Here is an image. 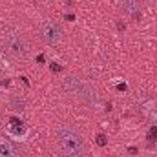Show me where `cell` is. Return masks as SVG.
Wrapping results in <instances>:
<instances>
[{
    "label": "cell",
    "instance_id": "obj_1",
    "mask_svg": "<svg viewBox=\"0 0 157 157\" xmlns=\"http://www.w3.org/2000/svg\"><path fill=\"white\" fill-rule=\"evenodd\" d=\"M55 141L59 150L66 157H84L86 155V146L80 137V133L75 132L70 126H59L55 133Z\"/></svg>",
    "mask_w": 157,
    "mask_h": 157
},
{
    "label": "cell",
    "instance_id": "obj_2",
    "mask_svg": "<svg viewBox=\"0 0 157 157\" xmlns=\"http://www.w3.org/2000/svg\"><path fill=\"white\" fill-rule=\"evenodd\" d=\"M2 44H4L6 53H9L11 57H15L18 60H24L29 55V44H28L26 37L22 35V31H18V29L6 31L2 37Z\"/></svg>",
    "mask_w": 157,
    "mask_h": 157
},
{
    "label": "cell",
    "instance_id": "obj_3",
    "mask_svg": "<svg viewBox=\"0 0 157 157\" xmlns=\"http://www.w3.org/2000/svg\"><path fill=\"white\" fill-rule=\"evenodd\" d=\"M62 86H64V90L70 95H73L75 99H80L82 102H88V104H95L97 102L95 90L86 80H82V78L68 75V77H64V80H62Z\"/></svg>",
    "mask_w": 157,
    "mask_h": 157
},
{
    "label": "cell",
    "instance_id": "obj_4",
    "mask_svg": "<svg viewBox=\"0 0 157 157\" xmlns=\"http://www.w3.org/2000/svg\"><path fill=\"white\" fill-rule=\"evenodd\" d=\"M39 33H40V39L44 40L48 46H57V44H60V42H62V37H64L60 26H59L55 20H51V18H44V20L40 22Z\"/></svg>",
    "mask_w": 157,
    "mask_h": 157
},
{
    "label": "cell",
    "instance_id": "obj_5",
    "mask_svg": "<svg viewBox=\"0 0 157 157\" xmlns=\"http://www.w3.org/2000/svg\"><path fill=\"white\" fill-rule=\"evenodd\" d=\"M137 106H139V110L143 112V115L146 119H150L152 122H157V104L152 97H148V95H144V93L139 95Z\"/></svg>",
    "mask_w": 157,
    "mask_h": 157
},
{
    "label": "cell",
    "instance_id": "obj_6",
    "mask_svg": "<svg viewBox=\"0 0 157 157\" xmlns=\"http://www.w3.org/2000/svg\"><path fill=\"white\" fill-rule=\"evenodd\" d=\"M119 9L132 18H139L141 17V4L139 0H119Z\"/></svg>",
    "mask_w": 157,
    "mask_h": 157
},
{
    "label": "cell",
    "instance_id": "obj_7",
    "mask_svg": "<svg viewBox=\"0 0 157 157\" xmlns=\"http://www.w3.org/2000/svg\"><path fill=\"white\" fill-rule=\"evenodd\" d=\"M7 133L11 135V137H15V139H26V135H28V128L20 122V121H11L9 122V126H7Z\"/></svg>",
    "mask_w": 157,
    "mask_h": 157
},
{
    "label": "cell",
    "instance_id": "obj_8",
    "mask_svg": "<svg viewBox=\"0 0 157 157\" xmlns=\"http://www.w3.org/2000/svg\"><path fill=\"white\" fill-rule=\"evenodd\" d=\"M0 157H18L17 150L13 148V144L6 139H0Z\"/></svg>",
    "mask_w": 157,
    "mask_h": 157
},
{
    "label": "cell",
    "instance_id": "obj_9",
    "mask_svg": "<svg viewBox=\"0 0 157 157\" xmlns=\"http://www.w3.org/2000/svg\"><path fill=\"white\" fill-rule=\"evenodd\" d=\"M9 106H11L13 112H22V110H24V101H22L20 97H11Z\"/></svg>",
    "mask_w": 157,
    "mask_h": 157
},
{
    "label": "cell",
    "instance_id": "obj_10",
    "mask_svg": "<svg viewBox=\"0 0 157 157\" xmlns=\"http://www.w3.org/2000/svg\"><path fill=\"white\" fill-rule=\"evenodd\" d=\"M0 68H2V70H9V68H11L9 60L4 57V53H2V51H0Z\"/></svg>",
    "mask_w": 157,
    "mask_h": 157
},
{
    "label": "cell",
    "instance_id": "obj_11",
    "mask_svg": "<svg viewBox=\"0 0 157 157\" xmlns=\"http://www.w3.org/2000/svg\"><path fill=\"white\" fill-rule=\"evenodd\" d=\"M95 141H97V144H99V146H106V144H108V139H106V135H102V133H99Z\"/></svg>",
    "mask_w": 157,
    "mask_h": 157
},
{
    "label": "cell",
    "instance_id": "obj_12",
    "mask_svg": "<svg viewBox=\"0 0 157 157\" xmlns=\"http://www.w3.org/2000/svg\"><path fill=\"white\" fill-rule=\"evenodd\" d=\"M49 68H51V70H53L55 73H60V71H62V68H60V66H59L57 62H49Z\"/></svg>",
    "mask_w": 157,
    "mask_h": 157
},
{
    "label": "cell",
    "instance_id": "obj_13",
    "mask_svg": "<svg viewBox=\"0 0 157 157\" xmlns=\"http://www.w3.org/2000/svg\"><path fill=\"white\" fill-rule=\"evenodd\" d=\"M86 2H95V0H86Z\"/></svg>",
    "mask_w": 157,
    "mask_h": 157
},
{
    "label": "cell",
    "instance_id": "obj_14",
    "mask_svg": "<svg viewBox=\"0 0 157 157\" xmlns=\"http://www.w3.org/2000/svg\"><path fill=\"white\" fill-rule=\"evenodd\" d=\"M152 2H154V4H157V0H152Z\"/></svg>",
    "mask_w": 157,
    "mask_h": 157
}]
</instances>
